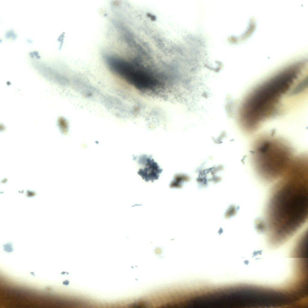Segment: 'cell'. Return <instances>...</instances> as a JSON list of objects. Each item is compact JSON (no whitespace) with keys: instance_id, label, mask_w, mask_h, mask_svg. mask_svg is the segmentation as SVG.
Wrapping results in <instances>:
<instances>
[{"instance_id":"cell-1","label":"cell","mask_w":308,"mask_h":308,"mask_svg":"<svg viewBox=\"0 0 308 308\" xmlns=\"http://www.w3.org/2000/svg\"><path fill=\"white\" fill-rule=\"evenodd\" d=\"M302 90L301 82L285 75L275 74L247 95L245 107L248 115L259 127L269 121L300 116Z\"/></svg>"},{"instance_id":"cell-2","label":"cell","mask_w":308,"mask_h":308,"mask_svg":"<svg viewBox=\"0 0 308 308\" xmlns=\"http://www.w3.org/2000/svg\"><path fill=\"white\" fill-rule=\"evenodd\" d=\"M280 178L273 189L267 218L271 235L285 240L307 219L308 179L295 173L287 174Z\"/></svg>"},{"instance_id":"cell-3","label":"cell","mask_w":308,"mask_h":308,"mask_svg":"<svg viewBox=\"0 0 308 308\" xmlns=\"http://www.w3.org/2000/svg\"><path fill=\"white\" fill-rule=\"evenodd\" d=\"M294 150L286 140L264 134L255 140L251 150L254 168L258 175L269 182L281 177L295 156Z\"/></svg>"}]
</instances>
